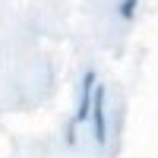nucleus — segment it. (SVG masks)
<instances>
[{
    "mask_svg": "<svg viewBox=\"0 0 158 158\" xmlns=\"http://www.w3.org/2000/svg\"><path fill=\"white\" fill-rule=\"evenodd\" d=\"M92 123H95V142L108 146V111H104V89L95 85L92 95Z\"/></svg>",
    "mask_w": 158,
    "mask_h": 158,
    "instance_id": "f257e3e1",
    "label": "nucleus"
},
{
    "mask_svg": "<svg viewBox=\"0 0 158 158\" xmlns=\"http://www.w3.org/2000/svg\"><path fill=\"white\" fill-rule=\"evenodd\" d=\"M92 95H95V73H85L82 76V92H79V108H76V117L73 123H85L89 114H92Z\"/></svg>",
    "mask_w": 158,
    "mask_h": 158,
    "instance_id": "f03ea898",
    "label": "nucleus"
},
{
    "mask_svg": "<svg viewBox=\"0 0 158 158\" xmlns=\"http://www.w3.org/2000/svg\"><path fill=\"white\" fill-rule=\"evenodd\" d=\"M136 3H139V0H123V3H120V19H133Z\"/></svg>",
    "mask_w": 158,
    "mask_h": 158,
    "instance_id": "7ed1b4c3",
    "label": "nucleus"
}]
</instances>
